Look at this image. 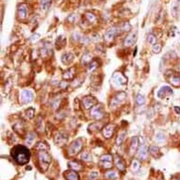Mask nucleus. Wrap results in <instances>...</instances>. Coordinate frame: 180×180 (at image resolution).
Listing matches in <instances>:
<instances>
[{"label":"nucleus","mask_w":180,"mask_h":180,"mask_svg":"<svg viewBox=\"0 0 180 180\" xmlns=\"http://www.w3.org/2000/svg\"><path fill=\"white\" fill-rule=\"evenodd\" d=\"M157 97L160 98V99H164L166 96L168 95H171L173 94V90L171 89V87L169 86H164V87H161L159 92H157Z\"/></svg>","instance_id":"obj_11"},{"label":"nucleus","mask_w":180,"mask_h":180,"mask_svg":"<svg viewBox=\"0 0 180 180\" xmlns=\"http://www.w3.org/2000/svg\"><path fill=\"white\" fill-rule=\"evenodd\" d=\"M74 59H75V56L73 53H70V52L65 53L61 56V61L63 64H66V65L72 63Z\"/></svg>","instance_id":"obj_18"},{"label":"nucleus","mask_w":180,"mask_h":180,"mask_svg":"<svg viewBox=\"0 0 180 180\" xmlns=\"http://www.w3.org/2000/svg\"><path fill=\"white\" fill-rule=\"evenodd\" d=\"M34 113H35V109L30 108L27 110V116L29 118V119H32L34 117Z\"/></svg>","instance_id":"obj_41"},{"label":"nucleus","mask_w":180,"mask_h":180,"mask_svg":"<svg viewBox=\"0 0 180 180\" xmlns=\"http://www.w3.org/2000/svg\"><path fill=\"white\" fill-rule=\"evenodd\" d=\"M36 150H38V152L39 151H48L49 150V145L44 142L43 143L40 142L36 145Z\"/></svg>","instance_id":"obj_24"},{"label":"nucleus","mask_w":180,"mask_h":180,"mask_svg":"<svg viewBox=\"0 0 180 180\" xmlns=\"http://www.w3.org/2000/svg\"><path fill=\"white\" fill-rule=\"evenodd\" d=\"M161 44H160V43H155L154 46H153V48H152V50H153V52L155 53V54H159V53H160V51H161Z\"/></svg>","instance_id":"obj_38"},{"label":"nucleus","mask_w":180,"mask_h":180,"mask_svg":"<svg viewBox=\"0 0 180 180\" xmlns=\"http://www.w3.org/2000/svg\"><path fill=\"white\" fill-rule=\"evenodd\" d=\"M67 140H68V136L63 133V132H59L57 134V136L55 137V143L57 144H63L64 143L67 142Z\"/></svg>","instance_id":"obj_17"},{"label":"nucleus","mask_w":180,"mask_h":180,"mask_svg":"<svg viewBox=\"0 0 180 180\" xmlns=\"http://www.w3.org/2000/svg\"><path fill=\"white\" fill-rule=\"evenodd\" d=\"M122 32H123V31H122V29H121L120 27H113V28H111L110 29H108V30L106 32L104 38H105V40H106L107 42H111L112 40H113V39L115 38L116 35L121 34Z\"/></svg>","instance_id":"obj_4"},{"label":"nucleus","mask_w":180,"mask_h":180,"mask_svg":"<svg viewBox=\"0 0 180 180\" xmlns=\"http://www.w3.org/2000/svg\"><path fill=\"white\" fill-rule=\"evenodd\" d=\"M97 67H98L97 61L96 60H92L91 62L88 64V71L89 72H93V71H94L97 68Z\"/></svg>","instance_id":"obj_29"},{"label":"nucleus","mask_w":180,"mask_h":180,"mask_svg":"<svg viewBox=\"0 0 180 180\" xmlns=\"http://www.w3.org/2000/svg\"><path fill=\"white\" fill-rule=\"evenodd\" d=\"M51 3H52V0H41V2H40L41 10L43 11H47L51 6Z\"/></svg>","instance_id":"obj_22"},{"label":"nucleus","mask_w":180,"mask_h":180,"mask_svg":"<svg viewBox=\"0 0 180 180\" xmlns=\"http://www.w3.org/2000/svg\"><path fill=\"white\" fill-rule=\"evenodd\" d=\"M114 130H115V125H107L104 128H103V136L106 138V139H109L112 137V135L114 133Z\"/></svg>","instance_id":"obj_13"},{"label":"nucleus","mask_w":180,"mask_h":180,"mask_svg":"<svg viewBox=\"0 0 180 180\" xmlns=\"http://www.w3.org/2000/svg\"><path fill=\"white\" fill-rule=\"evenodd\" d=\"M114 162H115L116 167L119 169V171H121V172H123V173L125 171V161L122 160V157H121V156H115V160H114Z\"/></svg>","instance_id":"obj_19"},{"label":"nucleus","mask_w":180,"mask_h":180,"mask_svg":"<svg viewBox=\"0 0 180 180\" xmlns=\"http://www.w3.org/2000/svg\"><path fill=\"white\" fill-rule=\"evenodd\" d=\"M105 176H106V178L108 180H114V179L117 178L118 174H117V173L115 171H108V172L106 173Z\"/></svg>","instance_id":"obj_26"},{"label":"nucleus","mask_w":180,"mask_h":180,"mask_svg":"<svg viewBox=\"0 0 180 180\" xmlns=\"http://www.w3.org/2000/svg\"><path fill=\"white\" fill-rule=\"evenodd\" d=\"M28 11H29V8H28V5L25 4V3H22L18 6V9H17V15H18V18L20 20H24L28 17Z\"/></svg>","instance_id":"obj_7"},{"label":"nucleus","mask_w":180,"mask_h":180,"mask_svg":"<svg viewBox=\"0 0 180 180\" xmlns=\"http://www.w3.org/2000/svg\"><path fill=\"white\" fill-rule=\"evenodd\" d=\"M38 162H39L41 170L42 172H46L51 163V156L47 153V151H39L38 152Z\"/></svg>","instance_id":"obj_2"},{"label":"nucleus","mask_w":180,"mask_h":180,"mask_svg":"<svg viewBox=\"0 0 180 180\" xmlns=\"http://www.w3.org/2000/svg\"><path fill=\"white\" fill-rule=\"evenodd\" d=\"M65 42H66V40H65L64 37H62V36L59 37L58 40H57V42H56V44H57V48H58V49L62 48V47L64 46Z\"/></svg>","instance_id":"obj_28"},{"label":"nucleus","mask_w":180,"mask_h":180,"mask_svg":"<svg viewBox=\"0 0 180 180\" xmlns=\"http://www.w3.org/2000/svg\"><path fill=\"white\" fill-rule=\"evenodd\" d=\"M138 148H139V138L138 137H134L131 140V143H130V147H129L130 155H134L135 153L137 152Z\"/></svg>","instance_id":"obj_16"},{"label":"nucleus","mask_w":180,"mask_h":180,"mask_svg":"<svg viewBox=\"0 0 180 180\" xmlns=\"http://www.w3.org/2000/svg\"><path fill=\"white\" fill-rule=\"evenodd\" d=\"M125 97H126L125 93H124V92L118 93V94H116L113 98H112V100H111V102H110V106H112V107L118 106L119 104H121L122 102H124V101H125Z\"/></svg>","instance_id":"obj_12"},{"label":"nucleus","mask_w":180,"mask_h":180,"mask_svg":"<svg viewBox=\"0 0 180 180\" xmlns=\"http://www.w3.org/2000/svg\"><path fill=\"white\" fill-rule=\"evenodd\" d=\"M40 39V35L39 34H33L31 37H30V41L31 42H36Z\"/></svg>","instance_id":"obj_43"},{"label":"nucleus","mask_w":180,"mask_h":180,"mask_svg":"<svg viewBox=\"0 0 180 180\" xmlns=\"http://www.w3.org/2000/svg\"><path fill=\"white\" fill-rule=\"evenodd\" d=\"M11 156L17 164L25 165L30 160V152L24 145H16L11 149Z\"/></svg>","instance_id":"obj_1"},{"label":"nucleus","mask_w":180,"mask_h":180,"mask_svg":"<svg viewBox=\"0 0 180 180\" xmlns=\"http://www.w3.org/2000/svg\"><path fill=\"white\" fill-rule=\"evenodd\" d=\"M91 61H92V56L91 55H90V54L83 55V57H82V62H83V64H89Z\"/></svg>","instance_id":"obj_36"},{"label":"nucleus","mask_w":180,"mask_h":180,"mask_svg":"<svg viewBox=\"0 0 180 180\" xmlns=\"http://www.w3.org/2000/svg\"><path fill=\"white\" fill-rule=\"evenodd\" d=\"M41 54L42 57H46L47 55L52 54V50L48 46H44L42 49H41Z\"/></svg>","instance_id":"obj_27"},{"label":"nucleus","mask_w":180,"mask_h":180,"mask_svg":"<svg viewBox=\"0 0 180 180\" xmlns=\"http://www.w3.org/2000/svg\"><path fill=\"white\" fill-rule=\"evenodd\" d=\"M112 80H113L119 86L125 85L127 82V78L120 72H115L113 74V76H112Z\"/></svg>","instance_id":"obj_10"},{"label":"nucleus","mask_w":180,"mask_h":180,"mask_svg":"<svg viewBox=\"0 0 180 180\" xmlns=\"http://www.w3.org/2000/svg\"><path fill=\"white\" fill-rule=\"evenodd\" d=\"M112 160L113 159H112L111 155H104L99 160V165L104 169H110L112 167Z\"/></svg>","instance_id":"obj_5"},{"label":"nucleus","mask_w":180,"mask_h":180,"mask_svg":"<svg viewBox=\"0 0 180 180\" xmlns=\"http://www.w3.org/2000/svg\"><path fill=\"white\" fill-rule=\"evenodd\" d=\"M98 178V173L97 172H93L91 174L89 175V180H97Z\"/></svg>","instance_id":"obj_42"},{"label":"nucleus","mask_w":180,"mask_h":180,"mask_svg":"<svg viewBox=\"0 0 180 180\" xmlns=\"http://www.w3.org/2000/svg\"><path fill=\"white\" fill-rule=\"evenodd\" d=\"M149 151H150V154L153 156H155V157H156L157 156V154L160 153V149H159V147H156V146H151Z\"/></svg>","instance_id":"obj_37"},{"label":"nucleus","mask_w":180,"mask_h":180,"mask_svg":"<svg viewBox=\"0 0 180 180\" xmlns=\"http://www.w3.org/2000/svg\"><path fill=\"white\" fill-rule=\"evenodd\" d=\"M35 140V134L33 133V132H30L28 136H27V139H26V142H27V143L28 144H31L32 143H33V141Z\"/></svg>","instance_id":"obj_34"},{"label":"nucleus","mask_w":180,"mask_h":180,"mask_svg":"<svg viewBox=\"0 0 180 180\" xmlns=\"http://www.w3.org/2000/svg\"><path fill=\"white\" fill-rule=\"evenodd\" d=\"M68 166L72 170H74V171H80V170H82V165L80 163H78L77 161H70L68 163Z\"/></svg>","instance_id":"obj_25"},{"label":"nucleus","mask_w":180,"mask_h":180,"mask_svg":"<svg viewBox=\"0 0 180 180\" xmlns=\"http://www.w3.org/2000/svg\"><path fill=\"white\" fill-rule=\"evenodd\" d=\"M137 35L135 32H131L129 33L125 38V41H124V46H132L133 44L136 42V40H137Z\"/></svg>","instance_id":"obj_14"},{"label":"nucleus","mask_w":180,"mask_h":180,"mask_svg":"<svg viewBox=\"0 0 180 180\" xmlns=\"http://www.w3.org/2000/svg\"><path fill=\"white\" fill-rule=\"evenodd\" d=\"M140 166H141V165H140V161L137 160H133L132 163H131V169H132V171H134V172L138 171V170L140 169Z\"/></svg>","instance_id":"obj_33"},{"label":"nucleus","mask_w":180,"mask_h":180,"mask_svg":"<svg viewBox=\"0 0 180 180\" xmlns=\"http://www.w3.org/2000/svg\"><path fill=\"white\" fill-rule=\"evenodd\" d=\"M33 93L29 90H24L23 92L21 93V95H20V99L22 101V103L24 104H28L29 102H31L33 100Z\"/></svg>","instance_id":"obj_8"},{"label":"nucleus","mask_w":180,"mask_h":180,"mask_svg":"<svg viewBox=\"0 0 180 180\" xmlns=\"http://www.w3.org/2000/svg\"><path fill=\"white\" fill-rule=\"evenodd\" d=\"M64 177L66 178V180H80L78 173H77V171L74 170L66 171L64 173Z\"/></svg>","instance_id":"obj_15"},{"label":"nucleus","mask_w":180,"mask_h":180,"mask_svg":"<svg viewBox=\"0 0 180 180\" xmlns=\"http://www.w3.org/2000/svg\"><path fill=\"white\" fill-rule=\"evenodd\" d=\"M169 81L172 85L175 87L180 86V74H172L169 77Z\"/></svg>","instance_id":"obj_21"},{"label":"nucleus","mask_w":180,"mask_h":180,"mask_svg":"<svg viewBox=\"0 0 180 180\" xmlns=\"http://www.w3.org/2000/svg\"><path fill=\"white\" fill-rule=\"evenodd\" d=\"M75 73H76L75 68H70L68 70H66V72H64V74H63V78L66 79V80H71V79L74 78Z\"/></svg>","instance_id":"obj_23"},{"label":"nucleus","mask_w":180,"mask_h":180,"mask_svg":"<svg viewBox=\"0 0 180 180\" xmlns=\"http://www.w3.org/2000/svg\"><path fill=\"white\" fill-rule=\"evenodd\" d=\"M85 17H86V19H87V21L89 22V23H94V22L97 20L96 16L94 13H91V12H87L85 14Z\"/></svg>","instance_id":"obj_30"},{"label":"nucleus","mask_w":180,"mask_h":180,"mask_svg":"<svg viewBox=\"0 0 180 180\" xmlns=\"http://www.w3.org/2000/svg\"><path fill=\"white\" fill-rule=\"evenodd\" d=\"M125 131H124V132H121V133L118 135L117 139H116V144H117V145H121V144L123 143L124 140H125Z\"/></svg>","instance_id":"obj_31"},{"label":"nucleus","mask_w":180,"mask_h":180,"mask_svg":"<svg viewBox=\"0 0 180 180\" xmlns=\"http://www.w3.org/2000/svg\"><path fill=\"white\" fill-rule=\"evenodd\" d=\"M148 42L151 43V44H155L156 42V37L154 35V34H149L148 35V39H147Z\"/></svg>","instance_id":"obj_40"},{"label":"nucleus","mask_w":180,"mask_h":180,"mask_svg":"<svg viewBox=\"0 0 180 180\" xmlns=\"http://www.w3.org/2000/svg\"><path fill=\"white\" fill-rule=\"evenodd\" d=\"M82 148H83V143L80 139H77L70 144L68 148V155L70 156H74L77 155L82 150Z\"/></svg>","instance_id":"obj_3"},{"label":"nucleus","mask_w":180,"mask_h":180,"mask_svg":"<svg viewBox=\"0 0 180 180\" xmlns=\"http://www.w3.org/2000/svg\"><path fill=\"white\" fill-rule=\"evenodd\" d=\"M147 156H148V148L146 145H142L139 149V152H138V156L140 160H146L147 159Z\"/></svg>","instance_id":"obj_20"},{"label":"nucleus","mask_w":180,"mask_h":180,"mask_svg":"<svg viewBox=\"0 0 180 180\" xmlns=\"http://www.w3.org/2000/svg\"><path fill=\"white\" fill-rule=\"evenodd\" d=\"M82 104L86 109H90L93 108L97 104V100L93 96H86L82 99Z\"/></svg>","instance_id":"obj_9"},{"label":"nucleus","mask_w":180,"mask_h":180,"mask_svg":"<svg viewBox=\"0 0 180 180\" xmlns=\"http://www.w3.org/2000/svg\"><path fill=\"white\" fill-rule=\"evenodd\" d=\"M156 142H159V143L164 142L165 141V135L162 132H157L156 134Z\"/></svg>","instance_id":"obj_32"},{"label":"nucleus","mask_w":180,"mask_h":180,"mask_svg":"<svg viewBox=\"0 0 180 180\" xmlns=\"http://www.w3.org/2000/svg\"><path fill=\"white\" fill-rule=\"evenodd\" d=\"M173 109L176 111V113H180V108H177V107H174V108H173Z\"/></svg>","instance_id":"obj_44"},{"label":"nucleus","mask_w":180,"mask_h":180,"mask_svg":"<svg viewBox=\"0 0 180 180\" xmlns=\"http://www.w3.org/2000/svg\"><path fill=\"white\" fill-rule=\"evenodd\" d=\"M136 103H137V105H139V106L143 105V104L145 103V98H144V96L142 95V94H138V95L136 96Z\"/></svg>","instance_id":"obj_35"},{"label":"nucleus","mask_w":180,"mask_h":180,"mask_svg":"<svg viewBox=\"0 0 180 180\" xmlns=\"http://www.w3.org/2000/svg\"><path fill=\"white\" fill-rule=\"evenodd\" d=\"M91 115L95 120H100L104 116V108L102 105H95L92 110H91Z\"/></svg>","instance_id":"obj_6"},{"label":"nucleus","mask_w":180,"mask_h":180,"mask_svg":"<svg viewBox=\"0 0 180 180\" xmlns=\"http://www.w3.org/2000/svg\"><path fill=\"white\" fill-rule=\"evenodd\" d=\"M81 160H85V161H89L91 160V155H90L88 152H84L81 154Z\"/></svg>","instance_id":"obj_39"}]
</instances>
